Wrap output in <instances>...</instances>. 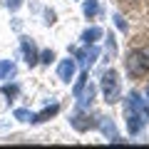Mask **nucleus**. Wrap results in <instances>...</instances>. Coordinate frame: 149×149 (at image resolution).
<instances>
[{"label":"nucleus","instance_id":"obj_1","mask_svg":"<svg viewBox=\"0 0 149 149\" xmlns=\"http://www.w3.org/2000/svg\"><path fill=\"white\" fill-rule=\"evenodd\" d=\"M124 119L129 134H139L149 124V102L142 100L139 92H129V97L124 100Z\"/></svg>","mask_w":149,"mask_h":149},{"label":"nucleus","instance_id":"obj_2","mask_svg":"<svg viewBox=\"0 0 149 149\" xmlns=\"http://www.w3.org/2000/svg\"><path fill=\"white\" fill-rule=\"evenodd\" d=\"M124 65H127V72L132 77H144V74H149V52L147 50H134V52L127 55Z\"/></svg>","mask_w":149,"mask_h":149},{"label":"nucleus","instance_id":"obj_3","mask_svg":"<svg viewBox=\"0 0 149 149\" xmlns=\"http://www.w3.org/2000/svg\"><path fill=\"white\" fill-rule=\"evenodd\" d=\"M102 95H104V102H109V104H114V102H119V95H122V90H119V74L114 72V70H107L104 74H102Z\"/></svg>","mask_w":149,"mask_h":149},{"label":"nucleus","instance_id":"obj_4","mask_svg":"<svg viewBox=\"0 0 149 149\" xmlns=\"http://www.w3.org/2000/svg\"><path fill=\"white\" fill-rule=\"evenodd\" d=\"M97 57H100V50H97L95 45H87L85 50H77V60H80L82 70H90L92 65L97 62Z\"/></svg>","mask_w":149,"mask_h":149},{"label":"nucleus","instance_id":"obj_5","mask_svg":"<svg viewBox=\"0 0 149 149\" xmlns=\"http://www.w3.org/2000/svg\"><path fill=\"white\" fill-rule=\"evenodd\" d=\"M20 47H22V55H25V62L30 65H37V57H40V55H37V47H35V42H32L30 37H22L20 40Z\"/></svg>","mask_w":149,"mask_h":149},{"label":"nucleus","instance_id":"obj_6","mask_svg":"<svg viewBox=\"0 0 149 149\" xmlns=\"http://www.w3.org/2000/svg\"><path fill=\"white\" fill-rule=\"evenodd\" d=\"M70 122H72V127L77 129V132H87V129H92V127L97 124V122H92V119L87 117L85 112H77V114H74V117L70 119Z\"/></svg>","mask_w":149,"mask_h":149},{"label":"nucleus","instance_id":"obj_7","mask_svg":"<svg viewBox=\"0 0 149 149\" xmlns=\"http://www.w3.org/2000/svg\"><path fill=\"white\" fill-rule=\"evenodd\" d=\"M57 77L62 82H70L74 77V60H62V62H60V67H57Z\"/></svg>","mask_w":149,"mask_h":149},{"label":"nucleus","instance_id":"obj_8","mask_svg":"<svg viewBox=\"0 0 149 149\" xmlns=\"http://www.w3.org/2000/svg\"><path fill=\"white\" fill-rule=\"evenodd\" d=\"M100 129H102V134L104 137H109V142H119V137H117V129H114V122L112 119H107V117H100Z\"/></svg>","mask_w":149,"mask_h":149},{"label":"nucleus","instance_id":"obj_9","mask_svg":"<svg viewBox=\"0 0 149 149\" xmlns=\"http://www.w3.org/2000/svg\"><path fill=\"white\" fill-rule=\"evenodd\" d=\"M102 35H104V32H102V27H90V30L82 32V42H85V45H95Z\"/></svg>","mask_w":149,"mask_h":149},{"label":"nucleus","instance_id":"obj_10","mask_svg":"<svg viewBox=\"0 0 149 149\" xmlns=\"http://www.w3.org/2000/svg\"><path fill=\"white\" fill-rule=\"evenodd\" d=\"M77 97H80V107H87L92 100H95V85H85Z\"/></svg>","mask_w":149,"mask_h":149},{"label":"nucleus","instance_id":"obj_11","mask_svg":"<svg viewBox=\"0 0 149 149\" xmlns=\"http://www.w3.org/2000/svg\"><path fill=\"white\" fill-rule=\"evenodd\" d=\"M13 74H15V65L10 60H0V80H8Z\"/></svg>","mask_w":149,"mask_h":149},{"label":"nucleus","instance_id":"obj_12","mask_svg":"<svg viewBox=\"0 0 149 149\" xmlns=\"http://www.w3.org/2000/svg\"><path fill=\"white\" fill-rule=\"evenodd\" d=\"M57 112H60V107H57V104H52V107H47V109H42L40 114H35V122H47V119H50V117H55Z\"/></svg>","mask_w":149,"mask_h":149},{"label":"nucleus","instance_id":"obj_13","mask_svg":"<svg viewBox=\"0 0 149 149\" xmlns=\"http://www.w3.org/2000/svg\"><path fill=\"white\" fill-rule=\"evenodd\" d=\"M82 13H85L87 17H95L97 13H100V3H97V0H85V5H82Z\"/></svg>","mask_w":149,"mask_h":149},{"label":"nucleus","instance_id":"obj_14","mask_svg":"<svg viewBox=\"0 0 149 149\" xmlns=\"http://www.w3.org/2000/svg\"><path fill=\"white\" fill-rule=\"evenodd\" d=\"M15 119H20V122H35V114L30 109H15Z\"/></svg>","mask_w":149,"mask_h":149},{"label":"nucleus","instance_id":"obj_15","mask_svg":"<svg viewBox=\"0 0 149 149\" xmlns=\"http://www.w3.org/2000/svg\"><path fill=\"white\" fill-rule=\"evenodd\" d=\"M52 60H55V52H52V50H45V52H40L37 62H42V65H50Z\"/></svg>","mask_w":149,"mask_h":149},{"label":"nucleus","instance_id":"obj_16","mask_svg":"<svg viewBox=\"0 0 149 149\" xmlns=\"http://www.w3.org/2000/svg\"><path fill=\"white\" fill-rule=\"evenodd\" d=\"M87 74H80V80H77V82H74V87H72V92H74V95H80V92H82V87H85L87 85Z\"/></svg>","mask_w":149,"mask_h":149},{"label":"nucleus","instance_id":"obj_17","mask_svg":"<svg viewBox=\"0 0 149 149\" xmlns=\"http://www.w3.org/2000/svg\"><path fill=\"white\" fill-rule=\"evenodd\" d=\"M107 52L112 55V57H114V52H117V45H114V37L109 35V40H107Z\"/></svg>","mask_w":149,"mask_h":149},{"label":"nucleus","instance_id":"obj_18","mask_svg":"<svg viewBox=\"0 0 149 149\" xmlns=\"http://www.w3.org/2000/svg\"><path fill=\"white\" fill-rule=\"evenodd\" d=\"M3 95H8V97L17 95V87H15V85H5V87H3Z\"/></svg>","mask_w":149,"mask_h":149},{"label":"nucleus","instance_id":"obj_19","mask_svg":"<svg viewBox=\"0 0 149 149\" xmlns=\"http://www.w3.org/2000/svg\"><path fill=\"white\" fill-rule=\"evenodd\" d=\"M5 5L10 8V10H17V8L22 5V0H5Z\"/></svg>","mask_w":149,"mask_h":149},{"label":"nucleus","instance_id":"obj_20","mask_svg":"<svg viewBox=\"0 0 149 149\" xmlns=\"http://www.w3.org/2000/svg\"><path fill=\"white\" fill-rule=\"evenodd\" d=\"M114 20H117V27H119V30H127V22L122 20V15H114Z\"/></svg>","mask_w":149,"mask_h":149},{"label":"nucleus","instance_id":"obj_21","mask_svg":"<svg viewBox=\"0 0 149 149\" xmlns=\"http://www.w3.org/2000/svg\"><path fill=\"white\" fill-rule=\"evenodd\" d=\"M147 100H149V87H147Z\"/></svg>","mask_w":149,"mask_h":149}]
</instances>
